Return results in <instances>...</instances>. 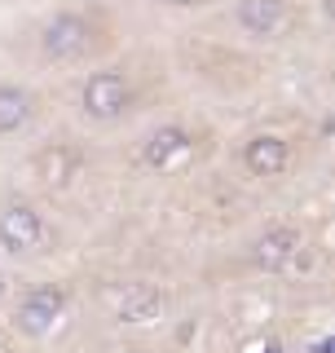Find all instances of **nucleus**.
Masks as SVG:
<instances>
[{"label": "nucleus", "mask_w": 335, "mask_h": 353, "mask_svg": "<svg viewBox=\"0 0 335 353\" xmlns=\"http://www.w3.org/2000/svg\"><path fill=\"white\" fill-rule=\"evenodd\" d=\"M292 22L287 0H234V27L247 40H278Z\"/></svg>", "instance_id": "7"}, {"label": "nucleus", "mask_w": 335, "mask_h": 353, "mask_svg": "<svg viewBox=\"0 0 335 353\" xmlns=\"http://www.w3.org/2000/svg\"><path fill=\"white\" fill-rule=\"evenodd\" d=\"M36 40H40V58L44 62L71 66V62L88 58V49L97 44V27H93L88 14H80V9H58L53 18H44Z\"/></svg>", "instance_id": "2"}, {"label": "nucleus", "mask_w": 335, "mask_h": 353, "mask_svg": "<svg viewBox=\"0 0 335 353\" xmlns=\"http://www.w3.org/2000/svg\"><path fill=\"white\" fill-rule=\"evenodd\" d=\"M331 349H335V340H331V336H318L314 345H309V353H331Z\"/></svg>", "instance_id": "11"}, {"label": "nucleus", "mask_w": 335, "mask_h": 353, "mask_svg": "<svg viewBox=\"0 0 335 353\" xmlns=\"http://www.w3.org/2000/svg\"><path fill=\"white\" fill-rule=\"evenodd\" d=\"M159 5H168V9H199L203 0H159Z\"/></svg>", "instance_id": "12"}, {"label": "nucleus", "mask_w": 335, "mask_h": 353, "mask_svg": "<svg viewBox=\"0 0 335 353\" xmlns=\"http://www.w3.org/2000/svg\"><path fill=\"white\" fill-rule=\"evenodd\" d=\"M194 150H199V141L185 124H159L141 141V163H146L150 172H181L185 163L194 159Z\"/></svg>", "instance_id": "5"}, {"label": "nucleus", "mask_w": 335, "mask_h": 353, "mask_svg": "<svg viewBox=\"0 0 335 353\" xmlns=\"http://www.w3.org/2000/svg\"><path fill=\"white\" fill-rule=\"evenodd\" d=\"M5 296H9V274L0 270V301H5Z\"/></svg>", "instance_id": "14"}, {"label": "nucleus", "mask_w": 335, "mask_h": 353, "mask_svg": "<svg viewBox=\"0 0 335 353\" xmlns=\"http://www.w3.org/2000/svg\"><path fill=\"white\" fill-rule=\"evenodd\" d=\"M49 243V221L36 203H5L0 208V252L5 256H36Z\"/></svg>", "instance_id": "4"}, {"label": "nucleus", "mask_w": 335, "mask_h": 353, "mask_svg": "<svg viewBox=\"0 0 335 353\" xmlns=\"http://www.w3.org/2000/svg\"><path fill=\"white\" fill-rule=\"evenodd\" d=\"M66 314H71V296H66L62 283H31L22 287L14 305V327L27 340H49L66 323Z\"/></svg>", "instance_id": "1"}, {"label": "nucleus", "mask_w": 335, "mask_h": 353, "mask_svg": "<svg viewBox=\"0 0 335 353\" xmlns=\"http://www.w3.org/2000/svg\"><path fill=\"white\" fill-rule=\"evenodd\" d=\"M256 353H283V345H278V340H265V345L256 349Z\"/></svg>", "instance_id": "13"}, {"label": "nucleus", "mask_w": 335, "mask_h": 353, "mask_svg": "<svg viewBox=\"0 0 335 353\" xmlns=\"http://www.w3.org/2000/svg\"><path fill=\"white\" fill-rule=\"evenodd\" d=\"M287 163H292V141H287L283 132H252V137L243 141V168L252 176H261V181L283 176Z\"/></svg>", "instance_id": "9"}, {"label": "nucleus", "mask_w": 335, "mask_h": 353, "mask_svg": "<svg viewBox=\"0 0 335 353\" xmlns=\"http://www.w3.org/2000/svg\"><path fill=\"white\" fill-rule=\"evenodd\" d=\"M305 256V234L296 225H265L252 239V265L265 274H292Z\"/></svg>", "instance_id": "6"}, {"label": "nucleus", "mask_w": 335, "mask_h": 353, "mask_svg": "<svg viewBox=\"0 0 335 353\" xmlns=\"http://www.w3.org/2000/svg\"><path fill=\"white\" fill-rule=\"evenodd\" d=\"M36 119V93L27 84H0V137H18Z\"/></svg>", "instance_id": "10"}, {"label": "nucleus", "mask_w": 335, "mask_h": 353, "mask_svg": "<svg viewBox=\"0 0 335 353\" xmlns=\"http://www.w3.org/2000/svg\"><path fill=\"white\" fill-rule=\"evenodd\" d=\"M80 110L93 124H115L132 110V80L119 66H97L80 84Z\"/></svg>", "instance_id": "3"}, {"label": "nucleus", "mask_w": 335, "mask_h": 353, "mask_svg": "<svg viewBox=\"0 0 335 353\" xmlns=\"http://www.w3.org/2000/svg\"><path fill=\"white\" fill-rule=\"evenodd\" d=\"M110 314H115V323L146 327L154 318H163V292L154 283H124L110 292Z\"/></svg>", "instance_id": "8"}]
</instances>
